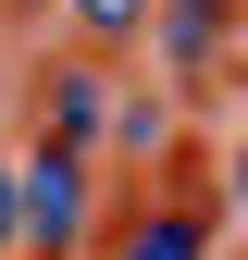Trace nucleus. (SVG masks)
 Returning a JSON list of instances; mask_svg holds the SVG:
<instances>
[{
    "label": "nucleus",
    "instance_id": "3",
    "mask_svg": "<svg viewBox=\"0 0 248 260\" xmlns=\"http://www.w3.org/2000/svg\"><path fill=\"white\" fill-rule=\"evenodd\" d=\"M137 13H149V0H75V25H87V38H124Z\"/></svg>",
    "mask_w": 248,
    "mask_h": 260
},
{
    "label": "nucleus",
    "instance_id": "5",
    "mask_svg": "<svg viewBox=\"0 0 248 260\" xmlns=\"http://www.w3.org/2000/svg\"><path fill=\"white\" fill-rule=\"evenodd\" d=\"M236 199H248V174H236Z\"/></svg>",
    "mask_w": 248,
    "mask_h": 260
},
{
    "label": "nucleus",
    "instance_id": "1",
    "mask_svg": "<svg viewBox=\"0 0 248 260\" xmlns=\"http://www.w3.org/2000/svg\"><path fill=\"white\" fill-rule=\"evenodd\" d=\"M75 223H87V174L62 149H25V236H38V248H75Z\"/></svg>",
    "mask_w": 248,
    "mask_h": 260
},
{
    "label": "nucleus",
    "instance_id": "4",
    "mask_svg": "<svg viewBox=\"0 0 248 260\" xmlns=\"http://www.w3.org/2000/svg\"><path fill=\"white\" fill-rule=\"evenodd\" d=\"M13 236H25V161L0 149V248H13Z\"/></svg>",
    "mask_w": 248,
    "mask_h": 260
},
{
    "label": "nucleus",
    "instance_id": "2",
    "mask_svg": "<svg viewBox=\"0 0 248 260\" xmlns=\"http://www.w3.org/2000/svg\"><path fill=\"white\" fill-rule=\"evenodd\" d=\"M124 260H199V223H137V248Z\"/></svg>",
    "mask_w": 248,
    "mask_h": 260
}]
</instances>
